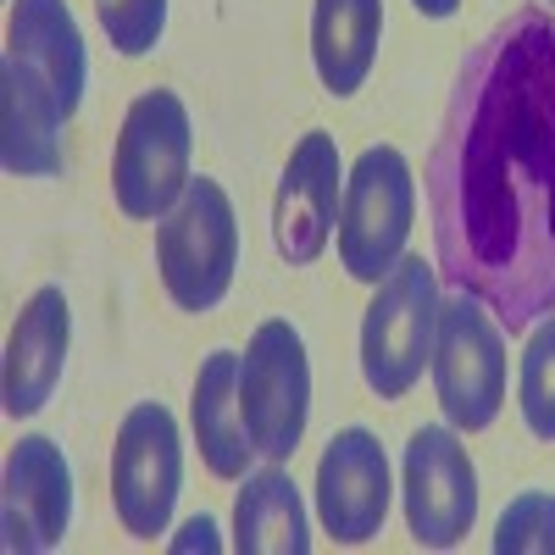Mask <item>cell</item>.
<instances>
[{
    "label": "cell",
    "mask_w": 555,
    "mask_h": 555,
    "mask_svg": "<svg viewBox=\"0 0 555 555\" xmlns=\"http://www.w3.org/2000/svg\"><path fill=\"white\" fill-rule=\"evenodd\" d=\"M434 267L505 334L555 311V12L500 17L461 62L428 156Z\"/></svg>",
    "instance_id": "1"
},
{
    "label": "cell",
    "mask_w": 555,
    "mask_h": 555,
    "mask_svg": "<svg viewBox=\"0 0 555 555\" xmlns=\"http://www.w3.org/2000/svg\"><path fill=\"white\" fill-rule=\"evenodd\" d=\"M156 272L178 311L206 317L228 300L240 272V217L211 172H195L183 201L156 222Z\"/></svg>",
    "instance_id": "2"
},
{
    "label": "cell",
    "mask_w": 555,
    "mask_h": 555,
    "mask_svg": "<svg viewBox=\"0 0 555 555\" xmlns=\"http://www.w3.org/2000/svg\"><path fill=\"white\" fill-rule=\"evenodd\" d=\"M439 267L423 256H400L384 284H373V300L361 311V384L378 400H405L423 384L439 334Z\"/></svg>",
    "instance_id": "3"
},
{
    "label": "cell",
    "mask_w": 555,
    "mask_h": 555,
    "mask_svg": "<svg viewBox=\"0 0 555 555\" xmlns=\"http://www.w3.org/2000/svg\"><path fill=\"white\" fill-rule=\"evenodd\" d=\"M195 178V122L178 89H139L112 151V195L133 222H162Z\"/></svg>",
    "instance_id": "4"
},
{
    "label": "cell",
    "mask_w": 555,
    "mask_h": 555,
    "mask_svg": "<svg viewBox=\"0 0 555 555\" xmlns=\"http://www.w3.org/2000/svg\"><path fill=\"white\" fill-rule=\"evenodd\" d=\"M434 395L444 423L461 434H483L505 411V384H512V361H505V328L500 317L467 295L450 289L439 306V334H434Z\"/></svg>",
    "instance_id": "5"
},
{
    "label": "cell",
    "mask_w": 555,
    "mask_h": 555,
    "mask_svg": "<svg viewBox=\"0 0 555 555\" xmlns=\"http://www.w3.org/2000/svg\"><path fill=\"white\" fill-rule=\"evenodd\" d=\"M416 222V183L411 162L395 145H366L356 167L345 172V201H339V267L356 284H384L395 261L411 245Z\"/></svg>",
    "instance_id": "6"
},
{
    "label": "cell",
    "mask_w": 555,
    "mask_h": 555,
    "mask_svg": "<svg viewBox=\"0 0 555 555\" xmlns=\"http://www.w3.org/2000/svg\"><path fill=\"white\" fill-rule=\"evenodd\" d=\"M240 411L261 461H295L311 423V356L289 317H267L240 350Z\"/></svg>",
    "instance_id": "7"
},
{
    "label": "cell",
    "mask_w": 555,
    "mask_h": 555,
    "mask_svg": "<svg viewBox=\"0 0 555 555\" xmlns=\"http://www.w3.org/2000/svg\"><path fill=\"white\" fill-rule=\"evenodd\" d=\"M183 494V428L162 400H139L122 411L112 444V505L128 539L156 544L172 528Z\"/></svg>",
    "instance_id": "8"
},
{
    "label": "cell",
    "mask_w": 555,
    "mask_h": 555,
    "mask_svg": "<svg viewBox=\"0 0 555 555\" xmlns=\"http://www.w3.org/2000/svg\"><path fill=\"white\" fill-rule=\"evenodd\" d=\"M400 505H405V533L416 539V550L467 544L478 522V467H473L467 434L450 423H423L405 439Z\"/></svg>",
    "instance_id": "9"
},
{
    "label": "cell",
    "mask_w": 555,
    "mask_h": 555,
    "mask_svg": "<svg viewBox=\"0 0 555 555\" xmlns=\"http://www.w3.org/2000/svg\"><path fill=\"white\" fill-rule=\"evenodd\" d=\"M73 528V467L51 434H23L0 467V544L12 555H51Z\"/></svg>",
    "instance_id": "10"
},
{
    "label": "cell",
    "mask_w": 555,
    "mask_h": 555,
    "mask_svg": "<svg viewBox=\"0 0 555 555\" xmlns=\"http://www.w3.org/2000/svg\"><path fill=\"white\" fill-rule=\"evenodd\" d=\"M395 505V473L373 428H339L317 455V522L334 544H373Z\"/></svg>",
    "instance_id": "11"
},
{
    "label": "cell",
    "mask_w": 555,
    "mask_h": 555,
    "mask_svg": "<svg viewBox=\"0 0 555 555\" xmlns=\"http://www.w3.org/2000/svg\"><path fill=\"white\" fill-rule=\"evenodd\" d=\"M339 201H345V162L328 128H306L284 162L272 195V245L289 267L322 261L328 240L339 234Z\"/></svg>",
    "instance_id": "12"
},
{
    "label": "cell",
    "mask_w": 555,
    "mask_h": 555,
    "mask_svg": "<svg viewBox=\"0 0 555 555\" xmlns=\"http://www.w3.org/2000/svg\"><path fill=\"white\" fill-rule=\"evenodd\" d=\"M73 350V306L62 284H39L23 311L12 317L7 356H0V411L12 423H28L56 400Z\"/></svg>",
    "instance_id": "13"
},
{
    "label": "cell",
    "mask_w": 555,
    "mask_h": 555,
    "mask_svg": "<svg viewBox=\"0 0 555 555\" xmlns=\"http://www.w3.org/2000/svg\"><path fill=\"white\" fill-rule=\"evenodd\" d=\"M62 106L28 62L0 56V162L12 178H56L67 151H62Z\"/></svg>",
    "instance_id": "14"
},
{
    "label": "cell",
    "mask_w": 555,
    "mask_h": 555,
    "mask_svg": "<svg viewBox=\"0 0 555 555\" xmlns=\"http://www.w3.org/2000/svg\"><path fill=\"white\" fill-rule=\"evenodd\" d=\"M7 56L28 62L44 83H51V95H56L67 122L78 117L83 89H89V51H83V28L67 12V0H12Z\"/></svg>",
    "instance_id": "15"
},
{
    "label": "cell",
    "mask_w": 555,
    "mask_h": 555,
    "mask_svg": "<svg viewBox=\"0 0 555 555\" xmlns=\"http://www.w3.org/2000/svg\"><path fill=\"white\" fill-rule=\"evenodd\" d=\"M190 428L201 444L206 473L222 483H240L256 467V444L245 434V411H240V350H206V361L195 366V389H190Z\"/></svg>",
    "instance_id": "16"
},
{
    "label": "cell",
    "mask_w": 555,
    "mask_h": 555,
    "mask_svg": "<svg viewBox=\"0 0 555 555\" xmlns=\"http://www.w3.org/2000/svg\"><path fill=\"white\" fill-rule=\"evenodd\" d=\"M384 0H311V67L334 101H350L378 67Z\"/></svg>",
    "instance_id": "17"
},
{
    "label": "cell",
    "mask_w": 555,
    "mask_h": 555,
    "mask_svg": "<svg viewBox=\"0 0 555 555\" xmlns=\"http://www.w3.org/2000/svg\"><path fill=\"white\" fill-rule=\"evenodd\" d=\"M234 550L240 555H306L311 517L289 478V461H261L234 494Z\"/></svg>",
    "instance_id": "18"
},
{
    "label": "cell",
    "mask_w": 555,
    "mask_h": 555,
    "mask_svg": "<svg viewBox=\"0 0 555 555\" xmlns=\"http://www.w3.org/2000/svg\"><path fill=\"white\" fill-rule=\"evenodd\" d=\"M517 411L539 444H555V311L533 322L517 366Z\"/></svg>",
    "instance_id": "19"
},
{
    "label": "cell",
    "mask_w": 555,
    "mask_h": 555,
    "mask_svg": "<svg viewBox=\"0 0 555 555\" xmlns=\"http://www.w3.org/2000/svg\"><path fill=\"white\" fill-rule=\"evenodd\" d=\"M494 555H555V489H528L500 512Z\"/></svg>",
    "instance_id": "20"
},
{
    "label": "cell",
    "mask_w": 555,
    "mask_h": 555,
    "mask_svg": "<svg viewBox=\"0 0 555 555\" xmlns=\"http://www.w3.org/2000/svg\"><path fill=\"white\" fill-rule=\"evenodd\" d=\"M95 17L112 39V51L139 62V56H151L167 34V0H95Z\"/></svg>",
    "instance_id": "21"
},
{
    "label": "cell",
    "mask_w": 555,
    "mask_h": 555,
    "mask_svg": "<svg viewBox=\"0 0 555 555\" xmlns=\"http://www.w3.org/2000/svg\"><path fill=\"white\" fill-rule=\"evenodd\" d=\"M167 550H178V555H190V550H201V555H217L222 550V528H217V517H190L178 528V539H167Z\"/></svg>",
    "instance_id": "22"
},
{
    "label": "cell",
    "mask_w": 555,
    "mask_h": 555,
    "mask_svg": "<svg viewBox=\"0 0 555 555\" xmlns=\"http://www.w3.org/2000/svg\"><path fill=\"white\" fill-rule=\"evenodd\" d=\"M411 12L428 17V23H450V17L461 12V0H411Z\"/></svg>",
    "instance_id": "23"
},
{
    "label": "cell",
    "mask_w": 555,
    "mask_h": 555,
    "mask_svg": "<svg viewBox=\"0 0 555 555\" xmlns=\"http://www.w3.org/2000/svg\"><path fill=\"white\" fill-rule=\"evenodd\" d=\"M544 7H555V0H544Z\"/></svg>",
    "instance_id": "24"
}]
</instances>
